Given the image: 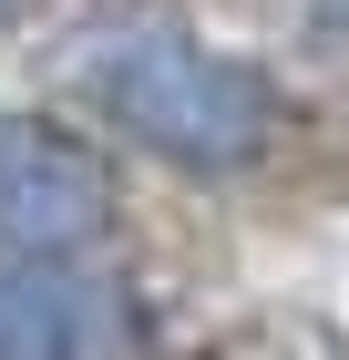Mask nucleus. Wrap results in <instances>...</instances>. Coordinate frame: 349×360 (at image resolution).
Instances as JSON below:
<instances>
[{
    "label": "nucleus",
    "instance_id": "nucleus-2",
    "mask_svg": "<svg viewBox=\"0 0 349 360\" xmlns=\"http://www.w3.org/2000/svg\"><path fill=\"white\" fill-rule=\"evenodd\" d=\"M113 237V165L52 113H0V248L72 268Z\"/></svg>",
    "mask_w": 349,
    "mask_h": 360
},
{
    "label": "nucleus",
    "instance_id": "nucleus-1",
    "mask_svg": "<svg viewBox=\"0 0 349 360\" xmlns=\"http://www.w3.org/2000/svg\"><path fill=\"white\" fill-rule=\"evenodd\" d=\"M93 103L113 113L124 144H144L175 175H257L277 144V83L175 21L113 31L93 52Z\"/></svg>",
    "mask_w": 349,
    "mask_h": 360
},
{
    "label": "nucleus",
    "instance_id": "nucleus-3",
    "mask_svg": "<svg viewBox=\"0 0 349 360\" xmlns=\"http://www.w3.org/2000/svg\"><path fill=\"white\" fill-rule=\"evenodd\" d=\"M0 360H144V299L103 268L0 257Z\"/></svg>",
    "mask_w": 349,
    "mask_h": 360
}]
</instances>
